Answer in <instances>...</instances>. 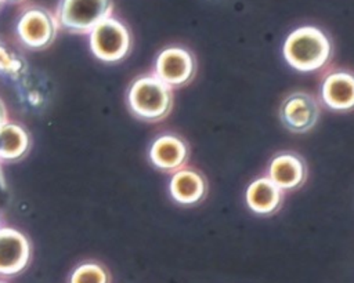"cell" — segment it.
<instances>
[{"mask_svg": "<svg viewBox=\"0 0 354 283\" xmlns=\"http://www.w3.org/2000/svg\"><path fill=\"white\" fill-rule=\"evenodd\" d=\"M206 192V185L201 174L192 170L178 171L170 182V193L173 199L181 204H192L199 202Z\"/></svg>", "mask_w": 354, "mask_h": 283, "instance_id": "12", "label": "cell"}, {"mask_svg": "<svg viewBox=\"0 0 354 283\" xmlns=\"http://www.w3.org/2000/svg\"><path fill=\"white\" fill-rule=\"evenodd\" d=\"M11 1H17V0H11Z\"/></svg>", "mask_w": 354, "mask_h": 283, "instance_id": "17", "label": "cell"}, {"mask_svg": "<svg viewBox=\"0 0 354 283\" xmlns=\"http://www.w3.org/2000/svg\"><path fill=\"white\" fill-rule=\"evenodd\" d=\"M0 121H1V109H0Z\"/></svg>", "mask_w": 354, "mask_h": 283, "instance_id": "16", "label": "cell"}, {"mask_svg": "<svg viewBox=\"0 0 354 283\" xmlns=\"http://www.w3.org/2000/svg\"><path fill=\"white\" fill-rule=\"evenodd\" d=\"M156 70L163 83L180 86L192 77L195 72L194 58L184 48L170 47L158 57Z\"/></svg>", "mask_w": 354, "mask_h": 283, "instance_id": "5", "label": "cell"}, {"mask_svg": "<svg viewBox=\"0 0 354 283\" xmlns=\"http://www.w3.org/2000/svg\"><path fill=\"white\" fill-rule=\"evenodd\" d=\"M106 277L101 268L87 265L82 266L73 276V283H105Z\"/></svg>", "mask_w": 354, "mask_h": 283, "instance_id": "15", "label": "cell"}, {"mask_svg": "<svg viewBox=\"0 0 354 283\" xmlns=\"http://www.w3.org/2000/svg\"><path fill=\"white\" fill-rule=\"evenodd\" d=\"M91 46L94 52L102 59H120L130 46L129 32L120 22L105 18L93 28Z\"/></svg>", "mask_w": 354, "mask_h": 283, "instance_id": "4", "label": "cell"}, {"mask_svg": "<svg viewBox=\"0 0 354 283\" xmlns=\"http://www.w3.org/2000/svg\"><path fill=\"white\" fill-rule=\"evenodd\" d=\"M187 159L185 144L174 135H163L158 138L151 148V160L163 170L180 167Z\"/></svg>", "mask_w": 354, "mask_h": 283, "instance_id": "11", "label": "cell"}, {"mask_svg": "<svg viewBox=\"0 0 354 283\" xmlns=\"http://www.w3.org/2000/svg\"><path fill=\"white\" fill-rule=\"evenodd\" d=\"M281 189L267 178L253 181L246 192L248 206L257 214L274 213L281 204Z\"/></svg>", "mask_w": 354, "mask_h": 283, "instance_id": "10", "label": "cell"}, {"mask_svg": "<svg viewBox=\"0 0 354 283\" xmlns=\"http://www.w3.org/2000/svg\"><path fill=\"white\" fill-rule=\"evenodd\" d=\"M322 98L330 108L337 110L354 108V75L337 72L328 76L322 86Z\"/></svg>", "mask_w": 354, "mask_h": 283, "instance_id": "8", "label": "cell"}, {"mask_svg": "<svg viewBox=\"0 0 354 283\" xmlns=\"http://www.w3.org/2000/svg\"><path fill=\"white\" fill-rule=\"evenodd\" d=\"M318 117V106L314 98L306 92L289 95L281 106V119L285 126L296 133L311 128Z\"/></svg>", "mask_w": 354, "mask_h": 283, "instance_id": "6", "label": "cell"}, {"mask_svg": "<svg viewBox=\"0 0 354 283\" xmlns=\"http://www.w3.org/2000/svg\"><path fill=\"white\" fill-rule=\"evenodd\" d=\"M129 101L136 115L147 120H158L169 113L173 97L166 83L147 76L133 83Z\"/></svg>", "mask_w": 354, "mask_h": 283, "instance_id": "2", "label": "cell"}, {"mask_svg": "<svg viewBox=\"0 0 354 283\" xmlns=\"http://www.w3.org/2000/svg\"><path fill=\"white\" fill-rule=\"evenodd\" d=\"M271 181L282 189H293L301 185L306 177L304 163L292 153H282L272 159L270 166Z\"/></svg>", "mask_w": 354, "mask_h": 283, "instance_id": "9", "label": "cell"}, {"mask_svg": "<svg viewBox=\"0 0 354 283\" xmlns=\"http://www.w3.org/2000/svg\"><path fill=\"white\" fill-rule=\"evenodd\" d=\"M28 246L25 239L12 231L0 232V271L14 272L19 269L26 260Z\"/></svg>", "mask_w": 354, "mask_h": 283, "instance_id": "13", "label": "cell"}, {"mask_svg": "<svg viewBox=\"0 0 354 283\" xmlns=\"http://www.w3.org/2000/svg\"><path fill=\"white\" fill-rule=\"evenodd\" d=\"M111 8V0H61L58 19L68 29L87 30L108 18Z\"/></svg>", "mask_w": 354, "mask_h": 283, "instance_id": "3", "label": "cell"}, {"mask_svg": "<svg viewBox=\"0 0 354 283\" xmlns=\"http://www.w3.org/2000/svg\"><path fill=\"white\" fill-rule=\"evenodd\" d=\"M0 1H1V0H0Z\"/></svg>", "mask_w": 354, "mask_h": 283, "instance_id": "18", "label": "cell"}, {"mask_svg": "<svg viewBox=\"0 0 354 283\" xmlns=\"http://www.w3.org/2000/svg\"><path fill=\"white\" fill-rule=\"evenodd\" d=\"M54 21L41 8L28 10L19 19L18 32L22 40L32 47H41L51 41L54 36Z\"/></svg>", "mask_w": 354, "mask_h": 283, "instance_id": "7", "label": "cell"}, {"mask_svg": "<svg viewBox=\"0 0 354 283\" xmlns=\"http://www.w3.org/2000/svg\"><path fill=\"white\" fill-rule=\"evenodd\" d=\"M26 135L17 126H4L0 128V156L17 157L26 148Z\"/></svg>", "mask_w": 354, "mask_h": 283, "instance_id": "14", "label": "cell"}, {"mask_svg": "<svg viewBox=\"0 0 354 283\" xmlns=\"http://www.w3.org/2000/svg\"><path fill=\"white\" fill-rule=\"evenodd\" d=\"M283 55L297 70H317L328 61L330 44L321 30L313 26H304L288 36L283 46Z\"/></svg>", "mask_w": 354, "mask_h": 283, "instance_id": "1", "label": "cell"}]
</instances>
